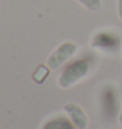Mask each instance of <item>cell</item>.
<instances>
[{
    "label": "cell",
    "mask_w": 122,
    "mask_h": 129,
    "mask_svg": "<svg viewBox=\"0 0 122 129\" xmlns=\"http://www.w3.org/2000/svg\"><path fill=\"white\" fill-rule=\"evenodd\" d=\"M89 73V62L87 59H76L68 63L58 77V86L60 88H70L87 77Z\"/></svg>",
    "instance_id": "6da1fadb"
},
{
    "label": "cell",
    "mask_w": 122,
    "mask_h": 129,
    "mask_svg": "<svg viewBox=\"0 0 122 129\" xmlns=\"http://www.w3.org/2000/svg\"><path fill=\"white\" fill-rule=\"evenodd\" d=\"M78 51V45L72 41H66L62 42L58 48L51 53L47 58V67L51 70H56L60 66H63L67 61L76 54Z\"/></svg>",
    "instance_id": "7a4b0ae2"
},
{
    "label": "cell",
    "mask_w": 122,
    "mask_h": 129,
    "mask_svg": "<svg viewBox=\"0 0 122 129\" xmlns=\"http://www.w3.org/2000/svg\"><path fill=\"white\" fill-rule=\"evenodd\" d=\"M66 115L68 116V119L74 122V125L78 129H87L88 128V116L84 112V109L76 103H67L65 107Z\"/></svg>",
    "instance_id": "3957f363"
},
{
    "label": "cell",
    "mask_w": 122,
    "mask_h": 129,
    "mask_svg": "<svg viewBox=\"0 0 122 129\" xmlns=\"http://www.w3.org/2000/svg\"><path fill=\"white\" fill-rule=\"evenodd\" d=\"M42 129H78L74 125V122L68 119V116H54L49 119L43 124Z\"/></svg>",
    "instance_id": "277c9868"
},
{
    "label": "cell",
    "mask_w": 122,
    "mask_h": 129,
    "mask_svg": "<svg viewBox=\"0 0 122 129\" xmlns=\"http://www.w3.org/2000/svg\"><path fill=\"white\" fill-rule=\"evenodd\" d=\"M76 2H79L85 9L91 11V12H98L102 8L101 0H76Z\"/></svg>",
    "instance_id": "5b68a950"
},
{
    "label": "cell",
    "mask_w": 122,
    "mask_h": 129,
    "mask_svg": "<svg viewBox=\"0 0 122 129\" xmlns=\"http://www.w3.org/2000/svg\"><path fill=\"white\" fill-rule=\"evenodd\" d=\"M117 13L118 17L122 20V0H117Z\"/></svg>",
    "instance_id": "8992f818"
},
{
    "label": "cell",
    "mask_w": 122,
    "mask_h": 129,
    "mask_svg": "<svg viewBox=\"0 0 122 129\" xmlns=\"http://www.w3.org/2000/svg\"><path fill=\"white\" fill-rule=\"evenodd\" d=\"M118 122H119V125L122 126V108H121V112L118 115Z\"/></svg>",
    "instance_id": "52a82bcc"
},
{
    "label": "cell",
    "mask_w": 122,
    "mask_h": 129,
    "mask_svg": "<svg viewBox=\"0 0 122 129\" xmlns=\"http://www.w3.org/2000/svg\"><path fill=\"white\" fill-rule=\"evenodd\" d=\"M119 129H122V128H119Z\"/></svg>",
    "instance_id": "ba28073f"
}]
</instances>
